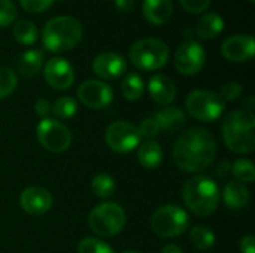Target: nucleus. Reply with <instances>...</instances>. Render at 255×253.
Masks as SVG:
<instances>
[{
  "label": "nucleus",
  "instance_id": "f257e3e1",
  "mask_svg": "<svg viewBox=\"0 0 255 253\" xmlns=\"http://www.w3.org/2000/svg\"><path fill=\"white\" fill-rule=\"evenodd\" d=\"M217 142L211 131L193 127L184 131L173 145L175 164L187 173L206 170L215 160Z\"/></svg>",
  "mask_w": 255,
  "mask_h": 253
},
{
  "label": "nucleus",
  "instance_id": "f03ea898",
  "mask_svg": "<svg viewBox=\"0 0 255 253\" xmlns=\"http://www.w3.org/2000/svg\"><path fill=\"white\" fill-rule=\"evenodd\" d=\"M182 198L188 210L197 216L212 215L220 203V188L208 176H194L182 188Z\"/></svg>",
  "mask_w": 255,
  "mask_h": 253
},
{
  "label": "nucleus",
  "instance_id": "7ed1b4c3",
  "mask_svg": "<svg viewBox=\"0 0 255 253\" xmlns=\"http://www.w3.org/2000/svg\"><path fill=\"white\" fill-rule=\"evenodd\" d=\"M82 39L81 22L67 15L51 18L42 31L43 46L51 52H63L75 48Z\"/></svg>",
  "mask_w": 255,
  "mask_h": 253
},
{
  "label": "nucleus",
  "instance_id": "20e7f679",
  "mask_svg": "<svg viewBox=\"0 0 255 253\" xmlns=\"http://www.w3.org/2000/svg\"><path fill=\"white\" fill-rule=\"evenodd\" d=\"M130 60L140 70H158L169 61L170 49L166 42L157 37H145L130 48Z\"/></svg>",
  "mask_w": 255,
  "mask_h": 253
},
{
  "label": "nucleus",
  "instance_id": "39448f33",
  "mask_svg": "<svg viewBox=\"0 0 255 253\" xmlns=\"http://www.w3.org/2000/svg\"><path fill=\"white\" fill-rule=\"evenodd\" d=\"M188 224L190 218L187 212L175 204H166L157 209L151 218L152 231L163 239H172L184 234L188 228Z\"/></svg>",
  "mask_w": 255,
  "mask_h": 253
},
{
  "label": "nucleus",
  "instance_id": "423d86ee",
  "mask_svg": "<svg viewBox=\"0 0 255 253\" xmlns=\"http://www.w3.org/2000/svg\"><path fill=\"white\" fill-rule=\"evenodd\" d=\"M88 225L94 234L100 237H112L124 228L126 213L117 203H103L91 210Z\"/></svg>",
  "mask_w": 255,
  "mask_h": 253
},
{
  "label": "nucleus",
  "instance_id": "0eeeda50",
  "mask_svg": "<svg viewBox=\"0 0 255 253\" xmlns=\"http://www.w3.org/2000/svg\"><path fill=\"white\" fill-rule=\"evenodd\" d=\"M185 107L194 119L202 122H214L223 115L226 103L220 94L214 91L197 89L188 94Z\"/></svg>",
  "mask_w": 255,
  "mask_h": 253
},
{
  "label": "nucleus",
  "instance_id": "6e6552de",
  "mask_svg": "<svg viewBox=\"0 0 255 253\" xmlns=\"http://www.w3.org/2000/svg\"><path fill=\"white\" fill-rule=\"evenodd\" d=\"M36 136L39 143L49 152L60 154L69 149L72 143L70 130L60 121L45 118L37 124Z\"/></svg>",
  "mask_w": 255,
  "mask_h": 253
},
{
  "label": "nucleus",
  "instance_id": "1a4fd4ad",
  "mask_svg": "<svg viewBox=\"0 0 255 253\" xmlns=\"http://www.w3.org/2000/svg\"><path fill=\"white\" fill-rule=\"evenodd\" d=\"M105 139H106L108 146L118 154L131 152L140 143V136H139L137 127L127 121L112 122L106 128Z\"/></svg>",
  "mask_w": 255,
  "mask_h": 253
},
{
  "label": "nucleus",
  "instance_id": "9d476101",
  "mask_svg": "<svg viewBox=\"0 0 255 253\" xmlns=\"http://www.w3.org/2000/svg\"><path fill=\"white\" fill-rule=\"evenodd\" d=\"M205 61H206L205 48L199 42H196L193 39L185 40L176 49V54H175V67H176V70L181 75L193 76V75L199 73L203 69Z\"/></svg>",
  "mask_w": 255,
  "mask_h": 253
},
{
  "label": "nucleus",
  "instance_id": "9b49d317",
  "mask_svg": "<svg viewBox=\"0 0 255 253\" xmlns=\"http://www.w3.org/2000/svg\"><path fill=\"white\" fill-rule=\"evenodd\" d=\"M78 98L79 101L93 110L105 109L108 107L114 100V91L112 88L99 79H88L82 82L78 88Z\"/></svg>",
  "mask_w": 255,
  "mask_h": 253
},
{
  "label": "nucleus",
  "instance_id": "f8f14e48",
  "mask_svg": "<svg viewBox=\"0 0 255 253\" xmlns=\"http://www.w3.org/2000/svg\"><path fill=\"white\" fill-rule=\"evenodd\" d=\"M43 75L48 85L57 91L69 89L75 82V70L72 64L61 57H54L48 60L43 67Z\"/></svg>",
  "mask_w": 255,
  "mask_h": 253
},
{
  "label": "nucleus",
  "instance_id": "ddd939ff",
  "mask_svg": "<svg viewBox=\"0 0 255 253\" xmlns=\"http://www.w3.org/2000/svg\"><path fill=\"white\" fill-rule=\"evenodd\" d=\"M224 58L233 63L248 61L255 54V40L251 34H235L227 37L221 45Z\"/></svg>",
  "mask_w": 255,
  "mask_h": 253
},
{
  "label": "nucleus",
  "instance_id": "4468645a",
  "mask_svg": "<svg viewBox=\"0 0 255 253\" xmlns=\"http://www.w3.org/2000/svg\"><path fill=\"white\" fill-rule=\"evenodd\" d=\"M19 204L22 210L31 216H40L46 213L52 206V195L49 191L40 186H30L21 192Z\"/></svg>",
  "mask_w": 255,
  "mask_h": 253
},
{
  "label": "nucleus",
  "instance_id": "2eb2a0df",
  "mask_svg": "<svg viewBox=\"0 0 255 253\" xmlns=\"http://www.w3.org/2000/svg\"><path fill=\"white\" fill-rule=\"evenodd\" d=\"M127 63L123 55L117 52H100L93 60V72L102 79H117L124 75Z\"/></svg>",
  "mask_w": 255,
  "mask_h": 253
},
{
  "label": "nucleus",
  "instance_id": "dca6fc26",
  "mask_svg": "<svg viewBox=\"0 0 255 253\" xmlns=\"http://www.w3.org/2000/svg\"><path fill=\"white\" fill-rule=\"evenodd\" d=\"M223 139L226 146L236 154H250L255 148V133L223 122Z\"/></svg>",
  "mask_w": 255,
  "mask_h": 253
},
{
  "label": "nucleus",
  "instance_id": "f3484780",
  "mask_svg": "<svg viewBox=\"0 0 255 253\" xmlns=\"http://www.w3.org/2000/svg\"><path fill=\"white\" fill-rule=\"evenodd\" d=\"M148 91L151 98L161 106H169L176 98V86L173 81L166 75H154L148 82Z\"/></svg>",
  "mask_w": 255,
  "mask_h": 253
},
{
  "label": "nucleus",
  "instance_id": "a211bd4d",
  "mask_svg": "<svg viewBox=\"0 0 255 253\" xmlns=\"http://www.w3.org/2000/svg\"><path fill=\"white\" fill-rule=\"evenodd\" d=\"M172 0H143V16L154 25H163L170 21L173 15Z\"/></svg>",
  "mask_w": 255,
  "mask_h": 253
},
{
  "label": "nucleus",
  "instance_id": "6ab92c4d",
  "mask_svg": "<svg viewBox=\"0 0 255 253\" xmlns=\"http://www.w3.org/2000/svg\"><path fill=\"white\" fill-rule=\"evenodd\" d=\"M154 119L163 131H178L187 122L184 110L178 106H166L154 115Z\"/></svg>",
  "mask_w": 255,
  "mask_h": 253
},
{
  "label": "nucleus",
  "instance_id": "aec40b11",
  "mask_svg": "<svg viewBox=\"0 0 255 253\" xmlns=\"http://www.w3.org/2000/svg\"><path fill=\"white\" fill-rule=\"evenodd\" d=\"M223 197H224V203L227 207L239 210L248 206L250 203V189L247 188L245 183L238 182V180H232L226 185L224 191H223Z\"/></svg>",
  "mask_w": 255,
  "mask_h": 253
},
{
  "label": "nucleus",
  "instance_id": "412c9836",
  "mask_svg": "<svg viewBox=\"0 0 255 253\" xmlns=\"http://www.w3.org/2000/svg\"><path fill=\"white\" fill-rule=\"evenodd\" d=\"M223 30H224V19H223V16L215 13V12H209V13L202 15L197 19L194 33L200 39L208 40V39L217 37Z\"/></svg>",
  "mask_w": 255,
  "mask_h": 253
},
{
  "label": "nucleus",
  "instance_id": "4be33fe9",
  "mask_svg": "<svg viewBox=\"0 0 255 253\" xmlns=\"http://www.w3.org/2000/svg\"><path fill=\"white\" fill-rule=\"evenodd\" d=\"M45 54L40 49H28L16 58V69L22 76H34L43 66Z\"/></svg>",
  "mask_w": 255,
  "mask_h": 253
},
{
  "label": "nucleus",
  "instance_id": "5701e85b",
  "mask_svg": "<svg viewBox=\"0 0 255 253\" xmlns=\"http://www.w3.org/2000/svg\"><path fill=\"white\" fill-rule=\"evenodd\" d=\"M137 158L142 167L148 170H154L163 163V149L155 140H145L139 146Z\"/></svg>",
  "mask_w": 255,
  "mask_h": 253
},
{
  "label": "nucleus",
  "instance_id": "b1692460",
  "mask_svg": "<svg viewBox=\"0 0 255 253\" xmlns=\"http://www.w3.org/2000/svg\"><path fill=\"white\" fill-rule=\"evenodd\" d=\"M13 37L18 43L30 46L37 42L39 39V30L34 25V22L28 19H18L13 24Z\"/></svg>",
  "mask_w": 255,
  "mask_h": 253
},
{
  "label": "nucleus",
  "instance_id": "393cba45",
  "mask_svg": "<svg viewBox=\"0 0 255 253\" xmlns=\"http://www.w3.org/2000/svg\"><path fill=\"white\" fill-rule=\"evenodd\" d=\"M121 92L128 101L139 100L145 92V82L142 76L137 73H128L121 82Z\"/></svg>",
  "mask_w": 255,
  "mask_h": 253
},
{
  "label": "nucleus",
  "instance_id": "a878e982",
  "mask_svg": "<svg viewBox=\"0 0 255 253\" xmlns=\"http://www.w3.org/2000/svg\"><path fill=\"white\" fill-rule=\"evenodd\" d=\"M91 191L99 198H109L115 192V182L106 173L96 174L91 180Z\"/></svg>",
  "mask_w": 255,
  "mask_h": 253
},
{
  "label": "nucleus",
  "instance_id": "bb28decb",
  "mask_svg": "<svg viewBox=\"0 0 255 253\" xmlns=\"http://www.w3.org/2000/svg\"><path fill=\"white\" fill-rule=\"evenodd\" d=\"M190 239H191V243L200 251H208L215 243V234L205 225L194 227L190 231Z\"/></svg>",
  "mask_w": 255,
  "mask_h": 253
},
{
  "label": "nucleus",
  "instance_id": "cd10ccee",
  "mask_svg": "<svg viewBox=\"0 0 255 253\" xmlns=\"http://www.w3.org/2000/svg\"><path fill=\"white\" fill-rule=\"evenodd\" d=\"M51 112L57 119H70L78 112L76 100L72 97H60L51 106Z\"/></svg>",
  "mask_w": 255,
  "mask_h": 253
},
{
  "label": "nucleus",
  "instance_id": "c85d7f7f",
  "mask_svg": "<svg viewBox=\"0 0 255 253\" xmlns=\"http://www.w3.org/2000/svg\"><path fill=\"white\" fill-rule=\"evenodd\" d=\"M232 171L235 174V177L238 179V182L242 183H251L255 180V167L254 164L247 160V158H241L238 161L233 163Z\"/></svg>",
  "mask_w": 255,
  "mask_h": 253
},
{
  "label": "nucleus",
  "instance_id": "c756f323",
  "mask_svg": "<svg viewBox=\"0 0 255 253\" xmlns=\"http://www.w3.org/2000/svg\"><path fill=\"white\" fill-rule=\"evenodd\" d=\"M18 85L16 73L4 66H0V100L9 97Z\"/></svg>",
  "mask_w": 255,
  "mask_h": 253
},
{
  "label": "nucleus",
  "instance_id": "7c9ffc66",
  "mask_svg": "<svg viewBox=\"0 0 255 253\" xmlns=\"http://www.w3.org/2000/svg\"><path fill=\"white\" fill-rule=\"evenodd\" d=\"M226 122L238 127V128H244V130H251L254 131L255 128V116L253 112L248 110H235L232 112L227 118Z\"/></svg>",
  "mask_w": 255,
  "mask_h": 253
},
{
  "label": "nucleus",
  "instance_id": "2f4dec72",
  "mask_svg": "<svg viewBox=\"0 0 255 253\" xmlns=\"http://www.w3.org/2000/svg\"><path fill=\"white\" fill-rule=\"evenodd\" d=\"M78 253H115V251L99 239L85 237L78 243Z\"/></svg>",
  "mask_w": 255,
  "mask_h": 253
},
{
  "label": "nucleus",
  "instance_id": "473e14b6",
  "mask_svg": "<svg viewBox=\"0 0 255 253\" xmlns=\"http://www.w3.org/2000/svg\"><path fill=\"white\" fill-rule=\"evenodd\" d=\"M16 6L12 0H0V27H7L16 19Z\"/></svg>",
  "mask_w": 255,
  "mask_h": 253
},
{
  "label": "nucleus",
  "instance_id": "72a5a7b5",
  "mask_svg": "<svg viewBox=\"0 0 255 253\" xmlns=\"http://www.w3.org/2000/svg\"><path fill=\"white\" fill-rule=\"evenodd\" d=\"M137 131H139V136L140 139H145V140H152L158 133H160V127L157 124V121L152 118H146L140 122V125L137 127Z\"/></svg>",
  "mask_w": 255,
  "mask_h": 253
},
{
  "label": "nucleus",
  "instance_id": "f704fd0d",
  "mask_svg": "<svg viewBox=\"0 0 255 253\" xmlns=\"http://www.w3.org/2000/svg\"><path fill=\"white\" fill-rule=\"evenodd\" d=\"M55 0H19L21 7L30 13H40L51 7Z\"/></svg>",
  "mask_w": 255,
  "mask_h": 253
},
{
  "label": "nucleus",
  "instance_id": "c9c22d12",
  "mask_svg": "<svg viewBox=\"0 0 255 253\" xmlns=\"http://www.w3.org/2000/svg\"><path fill=\"white\" fill-rule=\"evenodd\" d=\"M242 91H244L242 85H241L239 82L232 81V82H227L226 85H223V88H221V95H220V97H221L224 101H235V100H238V98L241 97Z\"/></svg>",
  "mask_w": 255,
  "mask_h": 253
},
{
  "label": "nucleus",
  "instance_id": "e433bc0d",
  "mask_svg": "<svg viewBox=\"0 0 255 253\" xmlns=\"http://www.w3.org/2000/svg\"><path fill=\"white\" fill-rule=\"evenodd\" d=\"M179 3L190 13H202L209 7L211 0H179Z\"/></svg>",
  "mask_w": 255,
  "mask_h": 253
},
{
  "label": "nucleus",
  "instance_id": "4c0bfd02",
  "mask_svg": "<svg viewBox=\"0 0 255 253\" xmlns=\"http://www.w3.org/2000/svg\"><path fill=\"white\" fill-rule=\"evenodd\" d=\"M34 112H36L37 116H40L43 119L48 118V115L51 113V104H49V101L45 100V98H39L36 101V104H34Z\"/></svg>",
  "mask_w": 255,
  "mask_h": 253
},
{
  "label": "nucleus",
  "instance_id": "58836bf2",
  "mask_svg": "<svg viewBox=\"0 0 255 253\" xmlns=\"http://www.w3.org/2000/svg\"><path fill=\"white\" fill-rule=\"evenodd\" d=\"M241 252L255 253V239L254 236H245L241 240Z\"/></svg>",
  "mask_w": 255,
  "mask_h": 253
},
{
  "label": "nucleus",
  "instance_id": "ea45409f",
  "mask_svg": "<svg viewBox=\"0 0 255 253\" xmlns=\"http://www.w3.org/2000/svg\"><path fill=\"white\" fill-rule=\"evenodd\" d=\"M115 6L120 12L130 13L134 9V0H115Z\"/></svg>",
  "mask_w": 255,
  "mask_h": 253
},
{
  "label": "nucleus",
  "instance_id": "a19ab883",
  "mask_svg": "<svg viewBox=\"0 0 255 253\" xmlns=\"http://www.w3.org/2000/svg\"><path fill=\"white\" fill-rule=\"evenodd\" d=\"M161 253H184V252H182V249H181L178 245L170 243V245H166V246L163 248Z\"/></svg>",
  "mask_w": 255,
  "mask_h": 253
},
{
  "label": "nucleus",
  "instance_id": "79ce46f5",
  "mask_svg": "<svg viewBox=\"0 0 255 253\" xmlns=\"http://www.w3.org/2000/svg\"><path fill=\"white\" fill-rule=\"evenodd\" d=\"M244 106L245 109L244 110H248V112H253L255 109V98L254 97H248L245 101H244Z\"/></svg>",
  "mask_w": 255,
  "mask_h": 253
},
{
  "label": "nucleus",
  "instance_id": "37998d69",
  "mask_svg": "<svg viewBox=\"0 0 255 253\" xmlns=\"http://www.w3.org/2000/svg\"><path fill=\"white\" fill-rule=\"evenodd\" d=\"M123 253H142V252H139V251H133V249H128V251H124Z\"/></svg>",
  "mask_w": 255,
  "mask_h": 253
},
{
  "label": "nucleus",
  "instance_id": "c03bdc74",
  "mask_svg": "<svg viewBox=\"0 0 255 253\" xmlns=\"http://www.w3.org/2000/svg\"><path fill=\"white\" fill-rule=\"evenodd\" d=\"M248 1H251V3H253V1H255V0H248Z\"/></svg>",
  "mask_w": 255,
  "mask_h": 253
}]
</instances>
